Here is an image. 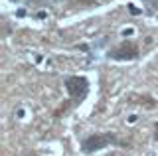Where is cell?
Returning a JSON list of instances; mask_svg holds the SVG:
<instances>
[{
  "mask_svg": "<svg viewBox=\"0 0 158 156\" xmlns=\"http://www.w3.org/2000/svg\"><path fill=\"white\" fill-rule=\"evenodd\" d=\"M63 87H65L69 99L56 111V117L65 115V111L69 107L81 105L83 101H85V97L89 95V79L83 77V75H67L65 79H63Z\"/></svg>",
  "mask_w": 158,
  "mask_h": 156,
  "instance_id": "obj_1",
  "label": "cell"
},
{
  "mask_svg": "<svg viewBox=\"0 0 158 156\" xmlns=\"http://www.w3.org/2000/svg\"><path fill=\"white\" fill-rule=\"evenodd\" d=\"M111 144H118V136L115 133H95V134H89L81 140V152L83 154H95Z\"/></svg>",
  "mask_w": 158,
  "mask_h": 156,
  "instance_id": "obj_2",
  "label": "cell"
},
{
  "mask_svg": "<svg viewBox=\"0 0 158 156\" xmlns=\"http://www.w3.org/2000/svg\"><path fill=\"white\" fill-rule=\"evenodd\" d=\"M107 57L113 61H135L140 57V46L135 40H125L107 51Z\"/></svg>",
  "mask_w": 158,
  "mask_h": 156,
  "instance_id": "obj_3",
  "label": "cell"
},
{
  "mask_svg": "<svg viewBox=\"0 0 158 156\" xmlns=\"http://www.w3.org/2000/svg\"><path fill=\"white\" fill-rule=\"evenodd\" d=\"M128 103H136V105L144 107V109H156L158 107V101L152 95H146V93L144 95H136V93L128 95Z\"/></svg>",
  "mask_w": 158,
  "mask_h": 156,
  "instance_id": "obj_4",
  "label": "cell"
},
{
  "mask_svg": "<svg viewBox=\"0 0 158 156\" xmlns=\"http://www.w3.org/2000/svg\"><path fill=\"white\" fill-rule=\"evenodd\" d=\"M154 136L158 138V123H154Z\"/></svg>",
  "mask_w": 158,
  "mask_h": 156,
  "instance_id": "obj_5",
  "label": "cell"
},
{
  "mask_svg": "<svg viewBox=\"0 0 158 156\" xmlns=\"http://www.w3.org/2000/svg\"><path fill=\"white\" fill-rule=\"evenodd\" d=\"M107 156H118V154L117 152H111V154H107Z\"/></svg>",
  "mask_w": 158,
  "mask_h": 156,
  "instance_id": "obj_6",
  "label": "cell"
}]
</instances>
